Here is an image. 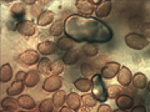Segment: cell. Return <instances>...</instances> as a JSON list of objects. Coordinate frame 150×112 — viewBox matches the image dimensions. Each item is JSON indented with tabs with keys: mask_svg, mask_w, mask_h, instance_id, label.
Returning a JSON list of instances; mask_svg holds the SVG:
<instances>
[{
	"mask_svg": "<svg viewBox=\"0 0 150 112\" xmlns=\"http://www.w3.org/2000/svg\"><path fill=\"white\" fill-rule=\"evenodd\" d=\"M100 1L98 0H76L75 1V8L78 9V11L83 16H91V14H95L96 5Z\"/></svg>",
	"mask_w": 150,
	"mask_h": 112,
	"instance_id": "cell-5",
	"label": "cell"
},
{
	"mask_svg": "<svg viewBox=\"0 0 150 112\" xmlns=\"http://www.w3.org/2000/svg\"><path fill=\"white\" fill-rule=\"evenodd\" d=\"M23 3L25 4V5H29V6H34L36 5V0H23Z\"/></svg>",
	"mask_w": 150,
	"mask_h": 112,
	"instance_id": "cell-40",
	"label": "cell"
},
{
	"mask_svg": "<svg viewBox=\"0 0 150 112\" xmlns=\"http://www.w3.org/2000/svg\"><path fill=\"white\" fill-rule=\"evenodd\" d=\"M79 57H80V50L79 49H71L67 51V52L64 54L63 56V62L64 65H68V66H73V65H75L78 61H79Z\"/></svg>",
	"mask_w": 150,
	"mask_h": 112,
	"instance_id": "cell-12",
	"label": "cell"
},
{
	"mask_svg": "<svg viewBox=\"0 0 150 112\" xmlns=\"http://www.w3.org/2000/svg\"><path fill=\"white\" fill-rule=\"evenodd\" d=\"M40 81V74L38 72V70H30V71H28L26 74V77H25V86L26 87H35L38 83Z\"/></svg>",
	"mask_w": 150,
	"mask_h": 112,
	"instance_id": "cell-18",
	"label": "cell"
},
{
	"mask_svg": "<svg viewBox=\"0 0 150 112\" xmlns=\"http://www.w3.org/2000/svg\"><path fill=\"white\" fill-rule=\"evenodd\" d=\"M16 32H19L23 36L30 37L36 32V25L33 20H23L19 21L18 27H16Z\"/></svg>",
	"mask_w": 150,
	"mask_h": 112,
	"instance_id": "cell-8",
	"label": "cell"
},
{
	"mask_svg": "<svg viewBox=\"0 0 150 112\" xmlns=\"http://www.w3.org/2000/svg\"><path fill=\"white\" fill-rule=\"evenodd\" d=\"M111 13V1H108V0H100V3L96 5L95 9V14L99 19L103 18H108Z\"/></svg>",
	"mask_w": 150,
	"mask_h": 112,
	"instance_id": "cell-13",
	"label": "cell"
},
{
	"mask_svg": "<svg viewBox=\"0 0 150 112\" xmlns=\"http://www.w3.org/2000/svg\"><path fill=\"white\" fill-rule=\"evenodd\" d=\"M10 13L14 20L16 21H23L25 20V15H26V5L23 1L19 3H14L11 8H10Z\"/></svg>",
	"mask_w": 150,
	"mask_h": 112,
	"instance_id": "cell-9",
	"label": "cell"
},
{
	"mask_svg": "<svg viewBox=\"0 0 150 112\" xmlns=\"http://www.w3.org/2000/svg\"><path fill=\"white\" fill-rule=\"evenodd\" d=\"M118 82L123 87H128L130 83H133V72L130 71L129 67L121 66L120 71L118 74Z\"/></svg>",
	"mask_w": 150,
	"mask_h": 112,
	"instance_id": "cell-11",
	"label": "cell"
},
{
	"mask_svg": "<svg viewBox=\"0 0 150 112\" xmlns=\"http://www.w3.org/2000/svg\"><path fill=\"white\" fill-rule=\"evenodd\" d=\"M75 112H89V111H88V107L84 106V107H80V108H79L78 111H75Z\"/></svg>",
	"mask_w": 150,
	"mask_h": 112,
	"instance_id": "cell-42",
	"label": "cell"
},
{
	"mask_svg": "<svg viewBox=\"0 0 150 112\" xmlns=\"http://www.w3.org/2000/svg\"><path fill=\"white\" fill-rule=\"evenodd\" d=\"M26 74L25 71H19L16 75H15V81H21V82H24L25 81V77H26Z\"/></svg>",
	"mask_w": 150,
	"mask_h": 112,
	"instance_id": "cell-38",
	"label": "cell"
},
{
	"mask_svg": "<svg viewBox=\"0 0 150 112\" xmlns=\"http://www.w3.org/2000/svg\"><path fill=\"white\" fill-rule=\"evenodd\" d=\"M56 46H58L59 50H63V51H69L75 48V41L73 39H70L69 36H62L59 37V40L56 41Z\"/></svg>",
	"mask_w": 150,
	"mask_h": 112,
	"instance_id": "cell-19",
	"label": "cell"
},
{
	"mask_svg": "<svg viewBox=\"0 0 150 112\" xmlns=\"http://www.w3.org/2000/svg\"><path fill=\"white\" fill-rule=\"evenodd\" d=\"M13 78V67L10 64H4L0 69V82L5 83L9 82Z\"/></svg>",
	"mask_w": 150,
	"mask_h": 112,
	"instance_id": "cell-25",
	"label": "cell"
},
{
	"mask_svg": "<svg viewBox=\"0 0 150 112\" xmlns=\"http://www.w3.org/2000/svg\"><path fill=\"white\" fill-rule=\"evenodd\" d=\"M81 102H83V105L85 107H88V108H91V107H95L99 101L94 97L93 93H85V95L81 96Z\"/></svg>",
	"mask_w": 150,
	"mask_h": 112,
	"instance_id": "cell-30",
	"label": "cell"
},
{
	"mask_svg": "<svg viewBox=\"0 0 150 112\" xmlns=\"http://www.w3.org/2000/svg\"><path fill=\"white\" fill-rule=\"evenodd\" d=\"M125 44L128 48L133 49V50H143L144 48H146L149 45V40L145 39L144 36H142L140 34H137V32H130L125 36Z\"/></svg>",
	"mask_w": 150,
	"mask_h": 112,
	"instance_id": "cell-3",
	"label": "cell"
},
{
	"mask_svg": "<svg viewBox=\"0 0 150 112\" xmlns=\"http://www.w3.org/2000/svg\"><path fill=\"white\" fill-rule=\"evenodd\" d=\"M148 91H149V92H150V82H149V83H148Z\"/></svg>",
	"mask_w": 150,
	"mask_h": 112,
	"instance_id": "cell-44",
	"label": "cell"
},
{
	"mask_svg": "<svg viewBox=\"0 0 150 112\" xmlns=\"http://www.w3.org/2000/svg\"><path fill=\"white\" fill-rule=\"evenodd\" d=\"M81 52L88 56V57H94L99 52V48H98V44H85L81 48Z\"/></svg>",
	"mask_w": 150,
	"mask_h": 112,
	"instance_id": "cell-28",
	"label": "cell"
},
{
	"mask_svg": "<svg viewBox=\"0 0 150 112\" xmlns=\"http://www.w3.org/2000/svg\"><path fill=\"white\" fill-rule=\"evenodd\" d=\"M67 92L63 91V90H59V91H56L54 92V95H53V102H54V106L55 107H58V108H62V107L67 104Z\"/></svg>",
	"mask_w": 150,
	"mask_h": 112,
	"instance_id": "cell-26",
	"label": "cell"
},
{
	"mask_svg": "<svg viewBox=\"0 0 150 112\" xmlns=\"http://www.w3.org/2000/svg\"><path fill=\"white\" fill-rule=\"evenodd\" d=\"M53 22H54V13L51 10H44L39 15V18L36 19V24L43 27L49 26L50 24L53 25Z\"/></svg>",
	"mask_w": 150,
	"mask_h": 112,
	"instance_id": "cell-15",
	"label": "cell"
},
{
	"mask_svg": "<svg viewBox=\"0 0 150 112\" xmlns=\"http://www.w3.org/2000/svg\"><path fill=\"white\" fill-rule=\"evenodd\" d=\"M98 112H114L111 110V107L106 104H101L99 107H98Z\"/></svg>",
	"mask_w": 150,
	"mask_h": 112,
	"instance_id": "cell-37",
	"label": "cell"
},
{
	"mask_svg": "<svg viewBox=\"0 0 150 112\" xmlns=\"http://www.w3.org/2000/svg\"><path fill=\"white\" fill-rule=\"evenodd\" d=\"M18 101H19V106H20L21 108L26 110V111L35 108V106H36L34 99H33L31 96H29V95H20L19 96V99H18Z\"/></svg>",
	"mask_w": 150,
	"mask_h": 112,
	"instance_id": "cell-21",
	"label": "cell"
},
{
	"mask_svg": "<svg viewBox=\"0 0 150 112\" xmlns=\"http://www.w3.org/2000/svg\"><path fill=\"white\" fill-rule=\"evenodd\" d=\"M50 66H51V61L48 57H43L40 59L39 64H38V72L40 75H49L50 74Z\"/></svg>",
	"mask_w": 150,
	"mask_h": 112,
	"instance_id": "cell-27",
	"label": "cell"
},
{
	"mask_svg": "<svg viewBox=\"0 0 150 112\" xmlns=\"http://www.w3.org/2000/svg\"><path fill=\"white\" fill-rule=\"evenodd\" d=\"M74 86H75V88H76L78 91H80V92H89L91 90L93 85H91V80L85 78V77H81V78L75 80Z\"/></svg>",
	"mask_w": 150,
	"mask_h": 112,
	"instance_id": "cell-24",
	"label": "cell"
},
{
	"mask_svg": "<svg viewBox=\"0 0 150 112\" xmlns=\"http://www.w3.org/2000/svg\"><path fill=\"white\" fill-rule=\"evenodd\" d=\"M91 93L94 97L99 101V102H106L108 101V88L105 87L104 78L100 76V74H95L91 77Z\"/></svg>",
	"mask_w": 150,
	"mask_h": 112,
	"instance_id": "cell-2",
	"label": "cell"
},
{
	"mask_svg": "<svg viewBox=\"0 0 150 112\" xmlns=\"http://www.w3.org/2000/svg\"><path fill=\"white\" fill-rule=\"evenodd\" d=\"M18 24H19V21L16 20H14V19H10V20L8 21V29H10L11 31H16V27H18Z\"/></svg>",
	"mask_w": 150,
	"mask_h": 112,
	"instance_id": "cell-36",
	"label": "cell"
},
{
	"mask_svg": "<svg viewBox=\"0 0 150 112\" xmlns=\"http://www.w3.org/2000/svg\"><path fill=\"white\" fill-rule=\"evenodd\" d=\"M114 112H128V111H125V110H120V108H118V110H115Z\"/></svg>",
	"mask_w": 150,
	"mask_h": 112,
	"instance_id": "cell-43",
	"label": "cell"
},
{
	"mask_svg": "<svg viewBox=\"0 0 150 112\" xmlns=\"http://www.w3.org/2000/svg\"><path fill=\"white\" fill-rule=\"evenodd\" d=\"M63 34H65V20L58 19L50 26V35L54 37H62Z\"/></svg>",
	"mask_w": 150,
	"mask_h": 112,
	"instance_id": "cell-16",
	"label": "cell"
},
{
	"mask_svg": "<svg viewBox=\"0 0 150 112\" xmlns=\"http://www.w3.org/2000/svg\"><path fill=\"white\" fill-rule=\"evenodd\" d=\"M65 35L75 43L106 44L112 39L114 32L100 19L74 14L65 19Z\"/></svg>",
	"mask_w": 150,
	"mask_h": 112,
	"instance_id": "cell-1",
	"label": "cell"
},
{
	"mask_svg": "<svg viewBox=\"0 0 150 112\" xmlns=\"http://www.w3.org/2000/svg\"><path fill=\"white\" fill-rule=\"evenodd\" d=\"M115 104L118 106V108L128 111L134 107V100H133V97H130L129 95H124L123 93V95L119 96L118 99L115 100Z\"/></svg>",
	"mask_w": 150,
	"mask_h": 112,
	"instance_id": "cell-14",
	"label": "cell"
},
{
	"mask_svg": "<svg viewBox=\"0 0 150 112\" xmlns=\"http://www.w3.org/2000/svg\"><path fill=\"white\" fill-rule=\"evenodd\" d=\"M1 107H3V110L15 112V111L19 110V107H20V106H19V101L18 100H15L14 97L8 96V97H5V99H3Z\"/></svg>",
	"mask_w": 150,
	"mask_h": 112,
	"instance_id": "cell-22",
	"label": "cell"
},
{
	"mask_svg": "<svg viewBox=\"0 0 150 112\" xmlns=\"http://www.w3.org/2000/svg\"><path fill=\"white\" fill-rule=\"evenodd\" d=\"M148 83H149L148 77L142 72H138V74H135L133 76V85H134L135 88L143 90V88L148 87Z\"/></svg>",
	"mask_w": 150,
	"mask_h": 112,
	"instance_id": "cell-23",
	"label": "cell"
},
{
	"mask_svg": "<svg viewBox=\"0 0 150 112\" xmlns=\"http://www.w3.org/2000/svg\"><path fill=\"white\" fill-rule=\"evenodd\" d=\"M64 62L63 60H55V61H51V66H50V74L54 75V76H59L60 74L64 71Z\"/></svg>",
	"mask_w": 150,
	"mask_h": 112,
	"instance_id": "cell-29",
	"label": "cell"
},
{
	"mask_svg": "<svg viewBox=\"0 0 150 112\" xmlns=\"http://www.w3.org/2000/svg\"><path fill=\"white\" fill-rule=\"evenodd\" d=\"M121 95H123V90H121L120 85H110L108 87V97L109 99L116 100Z\"/></svg>",
	"mask_w": 150,
	"mask_h": 112,
	"instance_id": "cell-31",
	"label": "cell"
},
{
	"mask_svg": "<svg viewBox=\"0 0 150 112\" xmlns=\"http://www.w3.org/2000/svg\"><path fill=\"white\" fill-rule=\"evenodd\" d=\"M131 112H146V108L143 106V105H139V106H135L133 107V110H131Z\"/></svg>",
	"mask_w": 150,
	"mask_h": 112,
	"instance_id": "cell-39",
	"label": "cell"
},
{
	"mask_svg": "<svg viewBox=\"0 0 150 112\" xmlns=\"http://www.w3.org/2000/svg\"><path fill=\"white\" fill-rule=\"evenodd\" d=\"M43 11H44L43 10V4H36V5H34V6H33V9H31V15L36 16V19H38Z\"/></svg>",
	"mask_w": 150,
	"mask_h": 112,
	"instance_id": "cell-35",
	"label": "cell"
},
{
	"mask_svg": "<svg viewBox=\"0 0 150 112\" xmlns=\"http://www.w3.org/2000/svg\"><path fill=\"white\" fill-rule=\"evenodd\" d=\"M140 35L144 36L145 39H149L150 37V22H146V24H144L142 26V29H140Z\"/></svg>",
	"mask_w": 150,
	"mask_h": 112,
	"instance_id": "cell-34",
	"label": "cell"
},
{
	"mask_svg": "<svg viewBox=\"0 0 150 112\" xmlns=\"http://www.w3.org/2000/svg\"><path fill=\"white\" fill-rule=\"evenodd\" d=\"M58 46H56L55 43H53V41L50 40H45L43 41V43H40L39 45H38L36 48V51L41 55L44 56H48V55H54L56 54V51H58Z\"/></svg>",
	"mask_w": 150,
	"mask_h": 112,
	"instance_id": "cell-10",
	"label": "cell"
},
{
	"mask_svg": "<svg viewBox=\"0 0 150 112\" xmlns=\"http://www.w3.org/2000/svg\"><path fill=\"white\" fill-rule=\"evenodd\" d=\"M81 97L78 95L76 92H70L67 96V105L74 111H78L81 107Z\"/></svg>",
	"mask_w": 150,
	"mask_h": 112,
	"instance_id": "cell-17",
	"label": "cell"
},
{
	"mask_svg": "<svg viewBox=\"0 0 150 112\" xmlns=\"http://www.w3.org/2000/svg\"><path fill=\"white\" fill-rule=\"evenodd\" d=\"M59 112H75V111L71 110V108H70V107H68V106H63L62 108H60Z\"/></svg>",
	"mask_w": 150,
	"mask_h": 112,
	"instance_id": "cell-41",
	"label": "cell"
},
{
	"mask_svg": "<svg viewBox=\"0 0 150 112\" xmlns=\"http://www.w3.org/2000/svg\"><path fill=\"white\" fill-rule=\"evenodd\" d=\"M63 86V78L60 76H51L46 77V80L43 83V90L46 92H56L59 90H62Z\"/></svg>",
	"mask_w": 150,
	"mask_h": 112,
	"instance_id": "cell-7",
	"label": "cell"
},
{
	"mask_svg": "<svg viewBox=\"0 0 150 112\" xmlns=\"http://www.w3.org/2000/svg\"><path fill=\"white\" fill-rule=\"evenodd\" d=\"M81 74L84 75V77L85 78H89V77H93L94 75V70H93V67L90 66V64H83L81 65Z\"/></svg>",
	"mask_w": 150,
	"mask_h": 112,
	"instance_id": "cell-33",
	"label": "cell"
},
{
	"mask_svg": "<svg viewBox=\"0 0 150 112\" xmlns=\"http://www.w3.org/2000/svg\"><path fill=\"white\" fill-rule=\"evenodd\" d=\"M39 61H40L39 52L33 49L23 51V52L18 56V62L25 67H30L33 65H38Z\"/></svg>",
	"mask_w": 150,
	"mask_h": 112,
	"instance_id": "cell-4",
	"label": "cell"
},
{
	"mask_svg": "<svg viewBox=\"0 0 150 112\" xmlns=\"http://www.w3.org/2000/svg\"><path fill=\"white\" fill-rule=\"evenodd\" d=\"M120 69H121V66H120L119 62L110 61V62H108L105 66L101 69L100 76L103 78H105V80H111V78H114L115 76H118Z\"/></svg>",
	"mask_w": 150,
	"mask_h": 112,
	"instance_id": "cell-6",
	"label": "cell"
},
{
	"mask_svg": "<svg viewBox=\"0 0 150 112\" xmlns=\"http://www.w3.org/2000/svg\"><path fill=\"white\" fill-rule=\"evenodd\" d=\"M54 102L50 99H45L40 102L39 105V112H53L54 111Z\"/></svg>",
	"mask_w": 150,
	"mask_h": 112,
	"instance_id": "cell-32",
	"label": "cell"
},
{
	"mask_svg": "<svg viewBox=\"0 0 150 112\" xmlns=\"http://www.w3.org/2000/svg\"><path fill=\"white\" fill-rule=\"evenodd\" d=\"M19 112H29V111H26V110H25V111H19Z\"/></svg>",
	"mask_w": 150,
	"mask_h": 112,
	"instance_id": "cell-46",
	"label": "cell"
},
{
	"mask_svg": "<svg viewBox=\"0 0 150 112\" xmlns=\"http://www.w3.org/2000/svg\"><path fill=\"white\" fill-rule=\"evenodd\" d=\"M1 112H13V111H6V110H3Z\"/></svg>",
	"mask_w": 150,
	"mask_h": 112,
	"instance_id": "cell-45",
	"label": "cell"
},
{
	"mask_svg": "<svg viewBox=\"0 0 150 112\" xmlns=\"http://www.w3.org/2000/svg\"><path fill=\"white\" fill-rule=\"evenodd\" d=\"M24 87H25V83L21 82V81H14L10 86L8 87V96L10 97H15V96H19L21 95V92L24 91Z\"/></svg>",
	"mask_w": 150,
	"mask_h": 112,
	"instance_id": "cell-20",
	"label": "cell"
}]
</instances>
